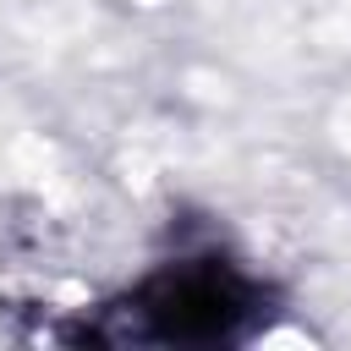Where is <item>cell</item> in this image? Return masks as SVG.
I'll return each mask as SVG.
<instances>
[{"instance_id": "1", "label": "cell", "mask_w": 351, "mask_h": 351, "mask_svg": "<svg viewBox=\"0 0 351 351\" xmlns=\"http://www.w3.org/2000/svg\"><path fill=\"white\" fill-rule=\"evenodd\" d=\"M137 313L154 324L159 340H219L247 313V291L225 269H181L154 280L137 296Z\"/></svg>"}]
</instances>
